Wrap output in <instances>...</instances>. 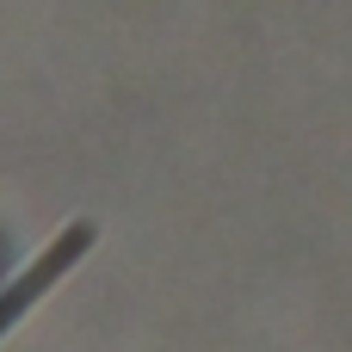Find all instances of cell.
Segmentation results:
<instances>
[{
  "label": "cell",
  "mask_w": 352,
  "mask_h": 352,
  "mask_svg": "<svg viewBox=\"0 0 352 352\" xmlns=\"http://www.w3.org/2000/svg\"><path fill=\"white\" fill-rule=\"evenodd\" d=\"M87 248H93V229H87V223H74V229H62V235H56V241H50V248H43V254L12 278V285H0V340L25 322V309H31L37 297H50V285H56V278H62Z\"/></svg>",
  "instance_id": "cell-1"
}]
</instances>
